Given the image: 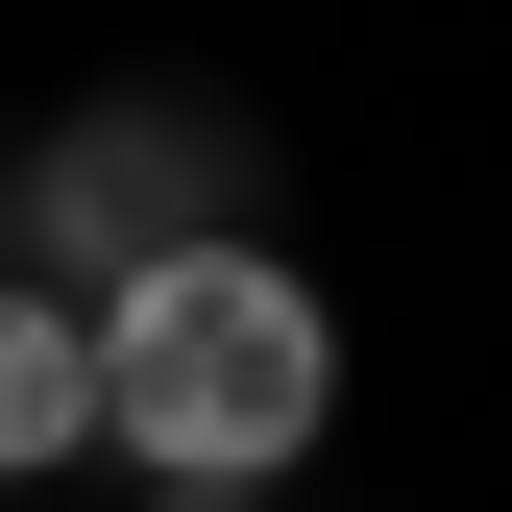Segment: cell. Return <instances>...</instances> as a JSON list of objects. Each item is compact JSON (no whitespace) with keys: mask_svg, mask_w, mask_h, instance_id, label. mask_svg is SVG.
<instances>
[{"mask_svg":"<svg viewBox=\"0 0 512 512\" xmlns=\"http://www.w3.org/2000/svg\"><path fill=\"white\" fill-rule=\"evenodd\" d=\"M74 342H98V439H147V488H269L293 439L342 415V317H317L269 244H171Z\"/></svg>","mask_w":512,"mask_h":512,"instance_id":"6da1fadb","label":"cell"},{"mask_svg":"<svg viewBox=\"0 0 512 512\" xmlns=\"http://www.w3.org/2000/svg\"><path fill=\"white\" fill-rule=\"evenodd\" d=\"M49 244H74L98 293H147L171 244H220V122H171V98H98L74 147H49Z\"/></svg>","mask_w":512,"mask_h":512,"instance_id":"7a4b0ae2","label":"cell"},{"mask_svg":"<svg viewBox=\"0 0 512 512\" xmlns=\"http://www.w3.org/2000/svg\"><path fill=\"white\" fill-rule=\"evenodd\" d=\"M98 439V342H74V293H0V464H74Z\"/></svg>","mask_w":512,"mask_h":512,"instance_id":"3957f363","label":"cell"},{"mask_svg":"<svg viewBox=\"0 0 512 512\" xmlns=\"http://www.w3.org/2000/svg\"><path fill=\"white\" fill-rule=\"evenodd\" d=\"M147 512H269V488H147Z\"/></svg>","mask_w":512,"mask_h":512,"instance_id":"277c9868","label":"cell"}]
</instances>
